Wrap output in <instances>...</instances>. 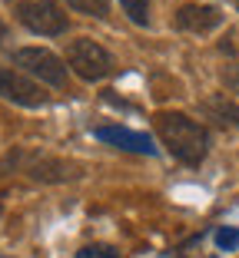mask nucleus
Returning a JSON list of instances; mask_svg holds the SVG:
<instances>
[{"label": "nucleus", "instance_id": "7ed1b4c3", "mask_svg": "<svg viewBox=\"0 0 239 258\" xmlns=\"http://www.w3.org/2000/svg\"><path fill=\"white\" fill-rule=\"evenodd\" d=\"M67 63L73 67V73L80 80H103V76L113 70V56L103 50L97 40H73L67 46Z\"/></svg>", "mask_w": 239, "mask_h": 258}, {"label": "nucleus", "instance_id": "f8f14e48", "mask_svg": "<svg viewBox=\"0 0 239 258\" xmlns=\"http://www.w3.org/2000/svg\"><path fill=\"white\" fill-rule=\"evenodd\" d=\"M77 258H116V248H110V245H86V248L77 251Z\"/></svg>", "mask_w": 239, "mask_h": 258}, {"label": "nucleus", "instance_id": "9d476101", "mask_svg": "<svg viewBox=\"0 0 239 258\" xmlns=\"http://www.w3.org/2000/svg\"><path fill=\"white\" fill-rule=\"evenodd\" d=\"M126 10V17H130L133 23H139V27H147L150 23V0H120Z\"/></svg>", "mask_w": 239, "mask_h": 258}, {"label": "nucleus", "instance_id": "39448f33", "mask_svg": "<svg viewBox=\"0 0 239 258\" xmlns=\"http://www.w3.org/2000/svg\"><path fill=\"white\" fill-rule=\"evenodd\" d=\"M14 159H20L23 172L30 179H40V182H67V179L80 175V166L57 159V156H46V152H14Z\"/></svg>", "mask_w": 239, "mask_h": 258}, {"label": "nucleus", "instance_id": "0eeeda50", "mask_svg": "<svg viewBox=\"0 0 239 258\" xmlns=\"http://www.w3.org/2000/svg\"><path fill=\"white\" fill-rule=\"evenodd\" d=\"M223 23V10L213 7V4H186V7L176 10V27L186 33H200V37H206V33H213Z\"/></svg>", "mask_w": 239, "mask_h": 258}, {"label": "nucleus", "instance_id": "20e7f679", "mask_svg": "<svg viewBox=\"0 0 239 258\" xmlns=\"http://www.w3.org/2000/svg\"><path fill=\"white\" fill-rule=\"evenodd\" d=\"M14 63L27 76H37V80H43V83H50V86L67 83V67L60 63V56L43 50V46H23V50H17Z\"/></svg>", "mask_w": 239, "mask_h": 258}, {"label": "nucleus", "instance_id": "9b49d317", "mask_svg": "<svg viewBox=\"0 0 239 258\" xmlns=\"http://www.w3.org/2000/svg\"><path fill=\"white\" fill-rule=\"evenodd\" d=\"M67 4L86 17H107L110 14V0H67Z\"/></svg>", "mask_w": 239, "mask_h": 258}, {"label": "nucleus", "instance_id": "2eb2a0df", "mask_svg": "<svg viewBox=\"0 0 239 258\" xmlns=\"http://www.w3.org/2000/svg\"><path fill=\"white\" fill-rule=\"evenodd\" d=\"M4 40H7V27H4V23H0V43H4Z\"/></svg>", "mask_w": 239, "mask_h": 258}, {"label": "nucleus", "instance_id": "6e6552de", "mask_svg": "<svg viewBox=\"0 0 239 258\" xmlns=\"http://www.w3.org/2000/svg\"><path fill=\"white\" fill-rule=\"evenodd\" d=\"M97 139H103V143L110 146H120V149H130V152H143V156H153L156 146L150 136H143V133H133V129H123V126H100L97 129Z\"/></svg>", "mask_w": 239, "mask_h": 258}, {"label": "nucleus", "instance_id": "1a4fd4ad", "mask_svg": "<svg viewBox=\"0 0 239 258\" xmlns=\"http://www.w3.org/2000/svg\"><path fill=\"white\" fill-rule=\"evenodd\" d=\"M203 109H206L213 119H219L223 126L239 129V103H232V99H226V96H213V99L203 103Z\"/></svg>", "mask_w": 239, "mask_h": 258}, {"label": "nucleus", "instance_id": "f257e3e1", "mask_svg": "<svg viewBox=\"0 0 239 258\" xmlns=\"http://www.w3.org/2000/svg\"><path fill=\"white\" fill-rule=\"evenodd\" d=\"M156 133H160V143L176 156L186 166H200L209 152V133L206 126H200L196 119L183 113H160L156 116Z\"/></svg>", "mask_w": 239, "mask_h": 258}, {"label": "nucleus", "instance_id": "ddd939ff", "mask_svg": "<svg viewBox=\"0 0 239 258\" xmlns=\"http://www.w3.org/2000/svg\"><path fill=\"white\" fill-rule=\"evenodd\" d=\"M216 245L223 251L236 248V245H239V228H219V232H216Z\"/></svg>", "mask_w": 239, "mask_h": 258}, {"label": "nucleus", "instance_id": "f03ea898", "mask_svg": "<svg viewBox=\"0 0 239 258\" xmlns=\"http://www.w3.org/2000/svg\"><path fill=\"white\" fill-rule=\"evenodd\" d=\"M14 17L27 27V30L40 33V37H57L67 30V14L57 7L54 0H7Z\"/></svg>", "mask_w": 239, "mask_h": 258}, {"label": "nucleus", "instance_id": "4468645a", "mask_svg": "<svg viewBox=\"0 0 239 258\" xmlns=\"http://www.w3.org/2000/svg\"><path fill=\"white\" fill-rule=\"evenodd\" d=\"M223 80L232 86V93H239V67H229V70L223 73Z\"/></svg>", "mask_w": 239, "mask_h": 258}, {"label": "nucleus", "instance_id": "423d86ee", "mask_svg": "<svg viewBox=\"0 0 239 258\" xmlns=\"http://www.w3.org/2000/svg\"><path fill=\"white\" fill-rule=\"evenodd\" d=\"M0 96L17 103V106H43L46 103V93L33 83L27 73L20 70H10V67H0Z\"/></svg>", "mask_w": 239, "mask_h": 258}]
</instances>
